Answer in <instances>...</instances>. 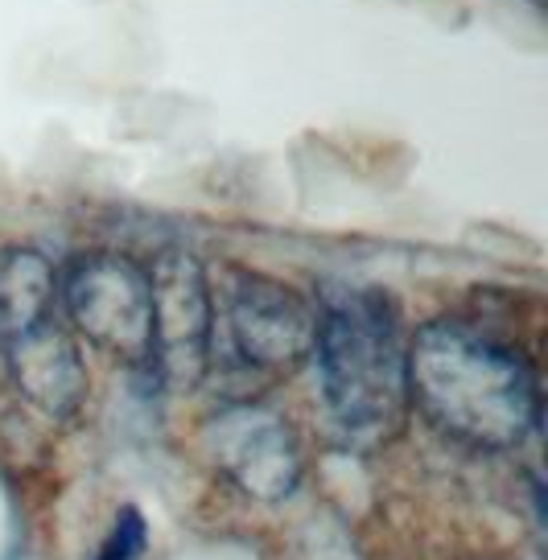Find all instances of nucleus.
<instances>
[{
	"label": "nucleus",
	"instance_id": "nucleus-1",
	"mask_svg": "<svg viewBox=\"0 0 548 560\" xmlns=\"http://www.w3.org/2000/svg\"><path fill=\"white\" fill-rule=\"evenodd\" d=\"M408 404L433 429L475 450H515L540 420L528 354L470 322H429L408 338Z\"/></svg>",
	"mask_w": 548,
	"mask_h": 560
},
{
	"label": "nucleus",
	"instance_id": "nucleus-2",
	"mask_svg": "<svg viewBox=\"0 0 548 560\" xmlns=\"http://www.w3.org/2000/svg\"><path fill=\"white\" fill-rule=\"evenodd\" d=\"M314 354L330 424L351 450H375L400 433L408 412V334L384 289L326 284L318 293Z\"/></svg>",
	"mask_w": 548,
	"mask_h": 560
},
{
	"label": "nucleus",
	"instance_id": "nucleus-3",
	"mask_svg": "<svg viewBox=\"0 0 548 560\" xmlns=\"http://www.w3.org/2000/svg\"><path fill=\"white\" fill-rule=\"evenodd\" d=\"M219 334L240 368L281 375L314 359L318 305L265 272H231L214 310V338Z\"/></svg>",
	"mask_w": 548,
	"mask_h": 560
},
{
	"label": "nucleus",
	"instance_id": "nucleus-4",
	"mask_svg": "<svg viewBox=\"0 0 548 560\" xmlns=\"http://www.w3.org/2000/svg\"><path fill=\"white\" fill-rule=\"evenodd\" d=\"M62 305L74 330L88 334L91 347L132 368L149 363L153 338V284L149 268L120 252H88L62 277Z\"/></svg>",
	"mask_w": 548,
	"mask_h": 560
},
{
	"label": "nucleus",
	"instance_id": "nucleus-5",
	"mask_svg": "<svg viewBox=\"0 0 548 560\" xmlns=\"http://www.w3.org/2000/svg\"><path fill=\"white\" fill-rule=\"evenodd\" d=\"M153 284V338H149V363L161 384L195 387L211 371L214 354V298L207 284V268L170 247L149 268Z\"/></svg>",
	"mask_w": 548,
	"mask_h": 560
},
{
	"label": "nucleus",
	"instance_id": "nucleus-6",
	"mask_svg": "<svg viewBox=\"0 0 548 560\" xmlns=\"http://www.w3.org/2000/svg\"><path fill=\"white\" fill-rule=\"evenodd\" d=\"M214 466L248 499L281 503L301 482V445L293 424L268 404H228L207 429Z\"/></svg>",
	"mask_w": 548,
	"mask_h": 560
},
{
	"label": "nucleus",
	"instance_id": "nucleus-7",
	"mask_svg": "<svg viewBox=\"0 0 548 560\" xmlns=\"http://www.w3.org/2000/svg\"><path fill=\"white\" fill-rule=\"evenodd\" d=\"M0 350H4V363H9L18 392L34 408L50 412V417H71L83 404V396H88L83 354H79L71 334L58 326V317H46L42 326L25 330Z\"/></svg>",
	"mask_w": 548,
	"mask_h": 560
},
{
	"label": "nucleus",
	"instance_id": "nucleus-8",
	"mask_svg": "<svg viewBox=\"0 0 548 560\" xmlns=\"http://www.w3.org/2000/svg\"><path fill=\"white\" fill-rule=\"evenodd\" d=\"M58 277L50 260L34 247L0 252V347L54 317Z\"/></svg>",
	"mask_w": 548,
	"mask_h": 560
},
{
	"label": "nucleus",
	"instance_id": "nucleus-9",
	"mask_svg": "<svg viewBox=\"0 0 548 560\" xmlns=\"http://www.w3.org/2000/svg\"><path fill=\"white\" fill-rule=\"evenodd\" d=\"M144 544H149V532H144L141 511L128 508V511H120V520L112 524V532H107V540L95 560H141Z\"/></svg>",
	"mask_w": 548,
	"mask_h": 560
}]
</instances>
